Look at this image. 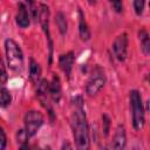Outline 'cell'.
Masks as SVG:
<instances>
[{
  "instance_id": "cell-1",
  "label": "cell",
  "mask_w": 150,
  "mask_h": 150,
  "mask_svg": "<svg viewBox=\"0 0 150 150\" xmlns=\"http://www.w3.org/2000/svg\"><path fill=\"white\" fill-rule=\"evenodd\" d=\"M70 125L73 130V136L75 141V146L77 150H89L90 138H89V127L87 122V116L82 107V101L79 97V102L74 103V110L70 117Z\"/></svg>"
},
{
  "instance_id": "cell-2",
  "label": "cell",
  "mask_w": 150,
  "mask_h": 150,
  "mask_svg": "<svg viewBox=\"0 0 150 150\" xmlns=\"http://www.w3.org/2000/svg\"><path fill=\"white\" fill-rule=\"evenodd\" d=\"M5 52L8 67L14 71H21L23 68V55L19 45L14 40L7 39L5 41Z\"/></svg>"
},
{
  "instance_id": "cell-3",
  "label": "cell",
  "mask_w": 150,
  "mask_h": 150,
  "mask_svg": "<svg viewBox=\"0 0 150 150\" xmlns=\"http://www.w3.org/2000/svg\"><path fill=\"white\" fill-rule=\"evenodd\" d=\"M130 107H131V114H132V125H134L135 130L139 131L144 127L145 115H144L142 97H141V94L138 93V90L130 91Z\"/></svg>"
},
{
  "instance_id": "cell-4",
  "label": "cell",
  "mask_w": 150,
  "mask_h": 150,
  "mask_svg": "<svg viewBox=\"0 0 150 150\" xmlns=\"http://www.w3.org/2000/svg\"><path fill=\"white\" fill-rule=\"evenodd\" d=\"M104 84H105V73L101 67L96 66L93 69L90 77L87 82L86 91L89 96H94L103 88Z\"/></svg>"
},
{
  "instance_id": "cell-5",
  "label": "cell",
  "mask_w": 150,
  "mask_h": 150,
  "mask_svg": "<svg viewBox=\"0 0 150 150\" xmlns=\"http://www.w3.org/2000/svg\"><path fill=\"white\" fill-rule=\"evenodd\" d=\"M23 122H25V130H26L27 135L29 137H32L38 132L40 127L43 124V116L41 112H39L36 110H30V111L26 112Z\"/></svg>"
},
{
  "instance_id": "cell-6",
  "label": "cell",
  "mask_w": 150,
  "mask_h": 150,
  "mask_svg": "<svg viewBox=\"0 0 150 150\" xmlns=\"http://www.w3.org/2000/svg\"><path fill=\"white\" fill-rule=\"evenodd\" d=\"M127 144V135H125V128L122 124H118L114 137L111 139V142L108 143V145L105 146V150H123L125 148Z\"/></svg>"
},
{
  "instance_id": "cell-7",
  "label": "cell",
  "mask_w": 150,
  "mask_h": 150,
  "mask_svg": "<svg viewBox=\"0 0 150 150\" xmlns=\"http://www.w3.org/2000/svg\"><path fill=\"white\" fill-rule=\"evenodd\" d=\"M112 49L115 53V56L117 57L118 61H124L127 57V52H128V36L125 33L118 35L112 45Z\"/></svg>"
},
{
  "instance_id": "cell-8",
  "label": "cell",
  "mask_w": 150,
  "mask_h": 150,
  "mask_svg": "<svg viewBox=\"0 0 150 150\" xmlns=\"http://www.w3.org/2000/svg\"><path fill=\"white\" fill-rule=\"evenodd\" d=\"M15 21L21 28H26L29 26V15H28L27 7L23 2H20L18 6V13L15 16Z\"/></svg>"
},
{
  "instance_id": "cell-9",
  "label": "cell",
  "mask_w": 150,
  "mask_h": 150,
  "mask_svg": "<svg viewBox=\"0 0 150 150\" xmlns=\"http://www.w3.org/2000/svg\"><path fill=\"white\" fill-rule=\"evenodd\" d=\"M59 64H60V68L62 69V71L67 76H69L70 73H71L73 64H74V54H73V52H68L67 54L61 55L60 59H59Z\"/></svg>"
},
{
  "instance_id": "cell-10",
  "label": "cell",
  "mask_w": 150,
  "mask_h": 150,
  "mask_svg": "<svg viewBox=\"0 0 150 150\" xmlns=\"http://www.w3.org/2000/svg\"><path fill=\"white\" fill-rule=\"evenodd\" d=\"M49 95L53 98V101L59 102L60 97H61V84H60V80L57 76H53L52 82L49 83Z\"/></svg>"
},
{
  "instance_id": "cell-11",
  "label": "cell",
  "mask_w": 150,
  "mask_h": 150,
  "mask_svg": "<svg viewBox=\"0 0 150 150\" xmlns=\"http://www.w3.org/2000/svg\"><path fill=\"white\" fill-rule=\"evenodd\" d=\"M138 40H139L142 52L145 55H150V38L145 29H141L138 32Z\"/></svg>"
},
{
  "instance_id": "cell-12",
  "label": "cell",
  "mask_w": 150,
  "mask_h": 150,
  "mask_svg": "<svg viewBox=\"0 0 150 150\" xmlns=\"http://www.w3.org/2000/svg\"><path fill=\"white\" fill-rule=\"evenodd\" d=\"M79 16H80V23H79V32H80V38L83 40V41H87L89 40L90 38V30L88 28V25L84 20V16H83V13L81 11H79Z\"/></svg>"
},
{
  "instance_id": "cell-13",
  "label": "cell",
  "mask_w": 150,
  "mask_h": 150,
  "mask_svg": "<svg viewBox=\"0 0 150 150\" xmlns=\"http://www.w3.org/2000/svg\"><path fill=\"white\" fill-rule=\"evenodd\" d=\"M40 76H41V67L36 61H34L32 59L30 64H29V77L34 83H36L39 81Z\"/></svg>"
},
{
  "instance_id": "cell-14",
  "label": "cell",
  "mask_w": 150,
  "mask_h": 150,
  "mask_svg": "<svg viewBox=\"0 0 150 150\" xmlns=\"http://www.w3.org/2000/svg\"><path fill=\"white\" fill-rule=\"evenodd\" d=\"M12 102V95L9 93L8 89H6L5 87L1 88L0 90V103H1V107L2 108H6L7 105H9Z\"/></svg>"
},
{
  "instance_id": "cell-15",
  "label": "cell",
  "mask_w": 150,
  "mask_h": 150,
  "mask_svg": "<svg viewBox=\"0 0 150 150\" xmlns=\"http://www.w3.org/2000/svg\"><path fill=\"white\" fill-rule=\"evenodd\" d=\"M55 22H56V25H57V28H59L60 33H61V34H64V33L67 32V21H66L64 14L61 13V12H59V13L56 14V16H55Z\"/></svg>"
},
{
  "instance_id": "cell-16",
  "label": "cell",
  "mask_w": 150,
  "mask_h": 150,
  "mask_svg": "<svg viewBox=\"0 0 150 150\" xmlns=\"http://www.w3.org/2000/svg\"><path fill=\"white\" fill-rule=\"evenodd\" d=\"M134 8H135L136 14L141 15V14L143 13V8H144V1H143V0H136V1H134Z\"/></svg>"
},
{
  "instance_id": "cell-17",
  "label": "cell",
  "mask_w": 150,
  "mask_h": 150,
  "mask_svg": "<svg viewBox=\"0 0 150 150\" xmlns=\"http://www.w3.org/2000/svg\"><path fill=\"white\" fill-rule=\"evenodd\" d=\"M0 137H1V145H0V150H5L6 148V135H5V131L1 129L0 130Z\"/></svg>"
},
{
  "instance_id": "cell-18",
  "label": "cell",
  "mask_w": 150,
  "mask_h": 150,
  "mask_svg": "<svg viewBox=\"0 0 150 150\" xmlns=\"http://www.w3.org/2000/svg\"><path fill=\"white\" fill-rule=\"evenodd\" d=\"M111 6L114 7V9L116 11V12H122V9H123V5H122V2L121 1H112L111 2Z\"/></svg>"
},
{
  "instance_id": "cell-19",
  "label": "cell",
  "mask_w": 150,
  "mask_h": 150,
  "mask_svg": "<svg viewBox=\"0 0 150 150\" xmlns=\"http://www.w3.org/2000/svg\"><path fill=\"white\" fill-rule=\"evenodd\" d=\"M20 150H39L35 145H32V144H29L28 142L26 143V144H22V145H20Z\"/></svg>"
},
{
  "instance_id": "cell-20",
  "label": "cell",
  "mask_w": 150,
  "mask_h": 150,
  "mask_svg": "<svg viewBox=\"0 0 150 150\" xmlns=\"http://www.w3.org/2000/svg\"><path fill=\"white\" fill-rule=\"evenodd\" d=\"M1 70H2V73H1V83L4 84L6 82V80H7V73H6V69H5V66L4 64L1 67Z\"/></svg>"
},
{
  "instance_id": "cell-21",
  "label": "cell",
  "mask_w": 150,
  "mask_h": 150,
  "mask_svg": "<svg viewBox=\"0 0 150 150\" xmlns=\"http://www.w3.org/2000/svg\"><path fill=\"white\" fill-rule=\"evenodd\" d=\"M103 120H104V124L107 125V127L104 128V134H105V135H108V125H109V120H108V117H107V116H103Z\"/></svg>"
},
{
  "instance_id": "cell-22",
  "label": "cell",
  "mask_w": 150,
  "mask_h": 150,
  "mask_svg": "<svg viewBox=\"0 0 150 150\" xmlns=\"http://www.w3.org/2000/svg\"><path fill=\"white\" fill-rule=\"evenodd\" d=\"M146 109L150 111V100H149V101H148V103H146Z\"/></svg>"
},
{
  "instance_id": "cell-23",
  "label": "cell",
  "mask_w": 150,
  "mask_h": 150,
  "mask_svg": "<svg viewBox=\"0 0 150 150\" xmlns=\"http://www.w3.org/2000/svg\"><path fill=\"white\" fill-rule=\"evenodd\" d=\"M149 82H150V74H149Z\"/></svg>"
},
{
  "instance_id": "cell-24",
  "label": "cell",
  "mask_w": 150,
  "mask_h": 150,
  "mask_svg": "<svg viewBox=\"0 0 150 150\" xmlns=\"http://www.w3.org/2000/svg\"><path fill=\"white\" fill-rule=\"evenodd\" d=\"M149 6H150V2H149Z\"/></svg>"
}]
</instances>
